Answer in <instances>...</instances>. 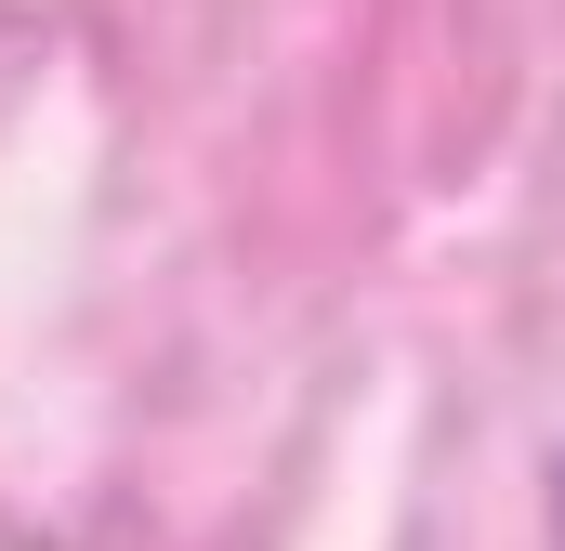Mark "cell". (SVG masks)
I'll return each mask as SVG.
<instances>
[{
  "label": "cell",
  "mask_w": 565,
  "mask_h": 551,
  "mask_svg": "<svg viewBox=\"0 0 565 551\" xmlns=\"http://www.w3.org/2000/svg\"><path fill=\"white\" fill-rule=\"evenodd\" d=\"M553 526H565V499H553Z\"/></svg>",
  "instance_id": "obj_1"
}]
</instances>
